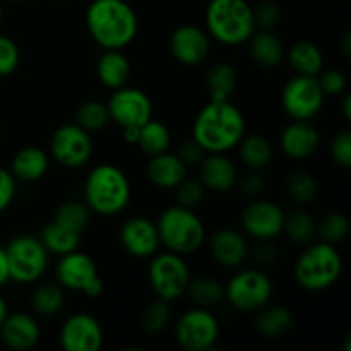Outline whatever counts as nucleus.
<instances>
[{
    "label": "nucleus",
    "mask_w": 351,
    "mask_h": 351,
    "mask_svg": "<svg viewBox=\"0 0 351 351\" xmlns=\"http://www.w3.org/2000/svg\"><path fill=\"white\" fill-rule=\"evenodd\" d=\"M137 137H139V127H125L123 129V139L130 144H137Z\"/></svg>",
    "instance_id": "52"
},
{
    "label": "nucleus",
    "mask_w": 351,
    "mask_h": 351,
    "mask_svg": "<svg viewBox=\"0 0 351 351\" xmlns=\"http://www.w3.org/2000/svg\"><path fill=\"white\" fill-rule=\"evenodd\" d=\"M243 232L256 240H274L283 233L285 211L280 204L256 199L243 208L240 216Z\"/></svg>",
    "instance_id": "14"
},
{
    "label": "nucleus",
    "mask_w": 351,
    "mask_h": 351,
    "mask_svg": "<svg viewBox=\"0 0 351 351\" xmlns=\"http://www.w3.org/2000/svg\"><path fill=\"white\" fill-rule=\"evenodd\" d=\"M65 305V290L60 285L40 283L31 295V308L40 317H53Z\"/></svg>",
    "instance_id": "30"
},
{
    "label": "nucleus",
    "mask_w": 351,
    "mask_h": 351,
    "mask_svg": "<svg viewBox=\"0 0 351 351\" xmlns=\"http://www.w3.org/2000/svg\"><path fill=\"white\" fill-rule=\"evenodd\" d=\"M132 187L122 168L101 163L93 168L84 182V201L99 216H115L129 206Z\"/></svg>",
    "instance_id": "3"
},
{
    "label": "nucleus",
    "mask_w": 351,
    "mask_h": 351,
    "mask_svg": "<svg viewBox=\"0 0 351 351\" xmlns=\"http://www.w3.org/2000/svg\"><path fill=\"white\" fill-rule=\"evenodd\" d=\"M21 60V51L16 41L0 34V77L10 75L17 69Z\"/></svg>",
    "instance_id": "43"
},
{
    "label": "nucleus",
    "mask_w": 351,
    "mask_h": 351,
    "mask_svg": "<svg viewBox=\"0 0 351 351\" xmlns=\"http://www.w3.org/2000/svg\"><path fill=\"white\" fill-rule=\"evenodd\" d=\"M239 86V74L228 62L215 64L206 75V88L209 99L213 101H228L235 95Z\"/></svg>",
    "instance_id": "28"
},
{
    "label": "nucleus",
    "mask_w": 351,
    "mask_h": 351,
    "mask_svg": "<svg viewBox=\"0 0 351 351\" xmlns=\"http://www.w3.org/2000/svg\"><path fill=\"white\" fill-rule=\"evenodd\" d=\"M317 81L321 84L322 93L326 96H339L346 91V77L338 69H322L317 75Z\"/></svg>",
    "instance_id": "44"
},
{
    "label": "nucleus",
    "mask_w": 351,
    "mask_h": 351,
    "mask_svg": "<svg viewBox=\"0 0 351 351\" xmlns=\"http://www.w3.org/2000/svg\"><path fill=\"white\" fill-rule=\"evenodd\" d=\"M249 53L254 64L261 69H276L283 62L287 50L273 31L261 29L249 38Z\"/></svg>",
    "instance_id": "24"
},
{
    "label": "nucleus",
    "mask_w": 351,
    "mask_h": 351,
    "mask_svg": "<svg viewBox=\"0 0 351 351\" xmlns=\"http://www.w3.org/2000/svg\"><path fill=\"white\" fill-rule=\"evenodd\" d=\"M350 232V223L343 213L339 211H331L321 219V223H317V228H315V235L326 243H331V245H338L343 240L348 237Z\"/></svg>",
    "instance_id": "40"
},
{
    "label": "nucleus",
    "mask_w": 351,
    "mask_h": 351,
    "mask_svg": "<svg viewBox=\"0 0 351 351\" xmlns=\"http://www.w3.org/2000/svg\"><path fill=\"white\" fill-rule=\"evenodd\" d=\"M110 122V113L106 108V103L98 99H89L84 101L75 112V123L88 130L89 134L99 132L105 129Z\"/></svg>",
    "instance_id": "37"
},
{
    "label": "nucleus",
    "mask_w": 351,
    "mask_h": 351,
    "mask_svg": "<svg viewBox=\"0 0 351 351\" xmlns=\"http://www.w3.org/2000/svg\"><path fill=\"white\" fill-rule=\"evenodd\" d=\"M237 184H239L240 191L245 195H249V197H256V195H259L264 189V180L263 177L257 173V170H252L250 173H247L245 177H242V180H239Z\"/></svg>",
    "instance_id": "49"
},
{
    "label": "nucleus",
    "mask_w": 351,
    "mask_h": 351,
    "mask_svg": "<svg viewBox=\"0 0 351 351\" xmlns=\"http://www.w3.org/2000/svg\"><path fill=\"white\" fill-rule=\"evenodd\" d=\"M17 191V180L12 171L0 167V213L5 211L14 202Z\"/></svg>",
    "instance_id": "46"
},
{
    "label": "nucleus",
    "mask_w": 351,
    "mask_h": 351,
    "mask_svg": "<svg viewBox=\"0 0 351 351\" xmlns=\"http://www.w3.org/2000/svg\"><path fill=\"white\" fill-rule=\"evenodd\" d=\"M146 173L154 187L161 191H173L187 177V165L178 158L177 153L165 151L151 156Z\"/></svg>",
    "instance_id": "23"
},
{
    "label": "nucleus",
    "mask_w": 351,
    "mask_h": 351,
    "mask_svg": "<svg viewBox=\"0 0 351 351\" xmlns=\"http://www.w3.org/2000/svg\"><path fill=\"white\" fill-rule=\"evenodd\" d=\"M343 274V259L336 245L307 243L293 266V278L307 291H324L335 287Z\"/></svg>",
    "instance_id": "5"
},
{
    "label": "nucleus",
    "mask_w": 351,
    "mask_h": 351,
    "mask_svg": "<svg viewBox=\"0 0 351 351\" xmlns=\"http://www.w3.org/2000/svg\"><path fill=\"white\" fill-rule=\"evenodd\" d=\"M50 154L65 168H81L91 160V134L77 123H65L55 129L50 137Z\"/></svg>",
    "instance_id": "12"
},
{
    "label": "nucleus",
    "mask_w": 351,
    "mask_h": 351,
    "mask_svg": "<svg viewBox=\"0 0 351 351\" xmlns=\"http://www.w3.org/2000/svg\"><path fill=\"white\" fill-rule=\"evenodd\" d=\"M0 339L9 350L29 351L40 343L41 328L36 319L26 312L7 314L0 326Z\"/></svg>",
    "instance_id": "21"
},
{
    "label": "nucleus",
    "mask_w": 351,
    "mask_h": 351,
    "mask_svg": "<svg viewBox=\"0 0 351 351\" xmlns=\"http://www.w3.org/2000/svg\"><path fill=\"white\" fill-rule=\"evenodd\" d=\"M177 154L189 168V167H199V163L204 160V156L208 153H206V151L202 149L194 139H191V141H185V143L182 144L180 149L177 151Z\"/></svg>",
    "instance_id": "48"
},
{
    "label": "nucleus",
    "mask_w": 351,
    "mask_h": 351,
    "mask_svg": "<svg viewBox=\"0 0 351 351\" xmlns=\"http://www.w3.org/2000/svg\"><path fill=\"white\" fill-rule=\"evenodd\" d=\"M175 338L185 351H208L219 339V322L208 308L194 307L177 321Z\"/></svg>",
    "instance_id": "11"
},
{
    "label": "nucleus",
    "mask_w": 351,
    "mask_h": 351,
    "mask_svg": "<svg viewBox=\"0 0 351 351\" xmlns=\"http://www.w3.org/2000/svg\"><path fill=\"white\" fill-rule=\"evenodd\" d=\"M2 17H3V10H2V5H0V23H2Z\"/></svg>",
    "instance_id": "56"
},
{
    "label": "nucleus",
    "mask_w": 351,
    "mask_h": 351,
    "mask_svg": "<svg viewBox=\"0 0 351 351\" xmlns=\"http://www.w3.org/2000/svg\"><path fill=\"white\" fill-rule=\"evenodd\" d=\"M247 122L239 106L232 101H213L197 113L192 125V139L206 153H228L239 146Z\"/></svg>",
    "instance_id": "1"
},
{
    "label": "nucleus",
    "mask_w": 351,
    "mask_h": 351,
    "mask_svg": "<svg viewBox=\"0 0 351 351\" xmlns=\"http://www.w3.org/2000/svg\"><path fill=\"white\" fill-rule=\"evenodd\" d=\"M206 31L226 47H239L256 33L254 7L247 0H209Z\"/></svg>",
    "instance_id": "4"
},
{
    "label": "nucleus",
    "mask_w": 351,
    "mask_h": 351,
    "mask_svg": "<svg viewBox=\"0 0 351 351\" xmlns=\"http://www.w3.org/2000/svg\"><path fill=\"white\" fill-rule=\"evenodd\" d=\"M50 156L36 146H27L17 151L12 158L10 171L21 182H36L47 175Z\"/></svg>",
    "instance_id": "25"
},
{
    "label": "nucleus",
    "mask_w": 351,
    "mask_h": 351,
    "mask_svg": "<svg viewBox=\"0 0 351 351\" xmlns=\"http://www.w3.org/2000/svg\"><path fill=\"white\" fill-rule=\"evenodd\" d=\"M103 291H105V283H103L101 278L98 276L88 285V288H86L82 293H84L86 297H89V298H98V297H101Z\"/></svg>",
    "instance_id": "51"
},
{
    "label": "nucleus",
    "mask_w": 351,
    "mask_h": 351,
    "mask_svg": "<svg viewBox=\"0 0 351 351\" xmlns=\"http://www.w3.org/2000/svg\"><path fill=\"white\" fill-rule=\"evenodd\" d=\"M343 51H345V55H350V33L345 34V41H343Z\"/></svg>",
    "instance_id": "55"
},
{
    "label": "nucleus",
    "mask_w": 351,
    "mask_h": 351,
    "mask_svg": "<svg viewBox=\"0 0 351 351\" xmlns=\"http://www.w3.org/2000/svg\"><path fill=\"white\" fill-rule=\"evenodd\" d=\"M293 314L283 305H264L259 308V315L256 319L257 331L266 338H281L293 328Z\"/></svg>",
    "instance_id": "29"
},
{
    "label": "nucleus",
    "mask_w": 351,
    "mask_h": 351,
    "mask_svg": "<svg viewBox=\"0 0 351 351\" xmlns=\"http://www.w3.org/2000/svg\"><path fill=\"white\" fill-rule=\"evenodd\" d=\"M208 31L194 24H182L170 34V51L175 60L187 67L202 64L209 55L211 40Z\"/></svg>",
    "instance_id": "16"
},
{
    "label": "nucleus",
    "mask_w": 351,
    "mask_h": 351,
    "mask_svg": "<svg viewBox=\"0 0 351 351\" xmlns=\"http://www.w3.org/2000/svg\"><path fill=\"white\" fill-rule=\"evenodd\" d=\"M86 26L103 50H122L136 40L139 21L125 0H93L86 10Z\"/></svg>",
    "instance_id": "2"
},
{
    "label": "nucleus",
    "mask_w": 351,
    "mask_h": 351,
    "mask_svg": "<svg viewBox=\"0 0 351 351\" xmlns=\"http://www.w3.org/2000/svg\"><path fill=\"white\" fill-rule=\"evenodd\" d=\"M10 281V271H9V259H7L5 249L0 247V288L5 287Z\"/></svg>",
    "instance_id": "50"
},
{
    "label": "nucleus",
    "mask_w": 351,
    "mask_h": 351,
    "mask_svg": "<svg viewBox=\"0 0 351 351\" xmlns=\"http://www.w3.org/2000/svg\"><path fill=\"white\" fill-rule=\"evenodd\" d=\"M156 228L161 245L178 256L195 254L206 242L204 221L194 209L180 204L165 209L158 218Z\"/></svg>",
    "instance_id": "6"
},
{
    "label": "nucleus",
    "mask_w": 351,
    "mask_h": 351,
    "mask_svg": "<svg viewBox=\"0 0 351 351\" xmlns=\"http://www.w3.org/2000/svg\"><path fill=\"white\" fill-rule=\"evenodd\" d=\"M120 243L129 256L151 259L161 247L156 223L144 216L129 218L120 226Z\"/></svg>",
    "instance_id": "17"
},
{
    "label": "nucleus",
    "mask_w": 351,
    "mask_h": 351,
    "mask_svg": "<svg viewBox=\"0 0 351 351\" xmlns=\"http://www.w3.org/2000/svg\"><path fill=\"white\" fill-rule=\"evenodd\" d=\"M9 259L10 281L19 285H31L41 280L47 273L50 252L45 249L43 242L33 235H19L5 247Z\"/></svg>",
    "instance_id": "8"
},
{
    "label": "nucleus",
    "mask_w": 351,
    "mask_h": 351,
    "mask_svg": "<svg viewBox=\"0 0 351 351\" xmlns=\"http://www.w3.org/2000/svg\"><path fill=\"white\" fill-rule=\"evenodd\" d=\"M341 106H343V117H345L346 122H350V119H351V98H350V95H345Z\"/></svg>",
    "instance_id": "53"
},
{
    "label": "nucleus",
    "mask_w": 351,
    "mask_h": 351,
    "mask_svg": "<svg viewBox=\"0 0 351 351\" xmlns=\"http://www.w3.org/2000/svg\"><path fill=\"white\" fill-rule=\"evenodd\" d=\"M99 82L108 89H119L129 82L132 67L125 55L120 50H105L96 65Z\"/></svg>",
    "instance_id": "26"
},
{
    "label": "nucleus",
    "mask_w": 351,
    "mask_h": 351,
    "mask_svg": "<svg viewBox=\"0 0 351 351\" xmlns=\"http://www.w3.org/2000/svg\"><path fill=\"white\" fill-rule=\"evenodd\" d=\"M285 57L288 58L295 74L319 75V72L324 69V55H322L321 48L312 41H297L288 48Z\"/></svg>",
    "instance_id": "27"
},
{
    "label": "nucleus",
    "mask_w": 351,
    "mask_h": 351,
    "mask_svg": "<svg viewBox=\"0 0 351 351\" xmlns=\"http://www.w3.org/2000/svg\"><path fill=\"white\" fill-rule=\"evenodd\" d=\"M98 267L96 263L84 252L72 250V252L60 256L57 267H55V278L57 283L64 290L84 291L88 285L95 278H98Z\"/></svg>",
    "instance_id": "18"
},
{
    "label": "nucleus",
    "mask_w": 351,
    "mask_h": 351,
    "mask_svg": "<svg viewBox=\"0 0 351 351\" xmlns=\"http://www.w3.org/2000/svg\"><path fill=\"white\" fill-rule=\"evenodd\" d=\"M147 280L154 295L171 304L187 293L189 283L192 280L191 267L184 256H178L170 250L154 254L147 269Z\"/></svg>",
    "instance_id": "7"
},
{
    "label": "nucleus",
    "mask_w": 351,
    "mask_h": 351,
    "mask_svg": "<svg viewBox=\"0 0 351 351\" xmlns=\"http://www.w3.org/2000/svg\"><path fill=\"white\" fill-rule=\"evenodd\" d=\"M332 161L341 168L351 167V134L350 130H341L336 134L332 139L331 147H329Z\"/></svg>",
    "instance_id": "45"
},
{
    "label": "nucleus",
    "mask_w": 351,
    "mask_h": 351,
    "mask_svg": "<svg viewBox=\"0 0 351 351\" xmlns=\"http://www.w3.org/2000/svg\"><path fill=\"white\" fill-rule=\"evenodd\" d=\"M40 240L50 254L64 256V254L79 249V245H81V233L72 232V230L51 221L41 230Z\"/></svg>",
    "instance_id": "32"
},
{
    "label": "nucleus",
    "mask_w": 351,
    "mask_h": 351,
    "mask_svg": "<svg viewBox=\"0 0 351 351\" xmlns=\"http://www.w3.org/2000/svg\"><path fill=\"white\" fill-rule=\"evenodd\" d=\"M185 295H189L195 307L211 308L225 298V287L211 276L192 278Z\"/></svg>",
    "instance_id": "34"
},
{
    "label": "nucleus",
    "mask_w": 351,
    "mask_h": 351,
    "mask_svg": "<svg viewBox=\"0 0 351 351\" xmlns=\"http://www.w3.org/2000/svg\"><path fill=\"white\" fill-rule=\"evenodd\" d=\"M199 180L206 191L225 194L239 182V171L226 153H208L199 163Z\"/></svg>",
    "instance_id": "22"
},
{
    "label": "nucleus",
    "mask_w": 351,
    "mask_h": 351,
    "mask_svg": "<svg viewBox=\"0 0 351 351\" xmlns=\"http://www.w3.org/2000/svg\"><path fill=\"white\" fill-rule=\"evenodd\" d=\"M7 314H9V308H7L5 300H3L2 295H0V326H2V322L5 321Z\"/></svg>",
    "instance_id": "54"
},
{
    "label": "nucleus",
    "mask_w": 351,
    "mask_h": 351,
    "mask_svg": "<svg viewBox=\"0 0 351 351\" xmlns=\"http://www.w3.org/2000/svg\"><path fill=\"white\" fill-rule=\"evenodd\" d=\"M252 256L259 266H271L280 257V250L274 245L273 240H259L256 249L252 250Z\"/></svg>",
    "instance_id": "47"
},
{
    "label": "nucleus",
    "mask_w": 351,
    "mask_h": 351,
    "mask_svg": "<svg viewBox=\"0 0 351 351\" xmlns=\"http://www.w3.org/2000/svg\"><path fill=\"white\" fill-rule=\"evenodd\" d=\"M175 195H177V204L185 206V208H197L206 195V187L199 178H189L185 177L177 187L173 189Z\"/></svg>",
    "instance_id": "41"
},
{
    "label": "nucleus",
    "mask_w": 351,
    "mask_h": 351,
    "mask_svg": "<svg viewBox=\"0 0 351 351\" xmlns=\"http://www.w3.org/2000/svg\"><path fill=\"white\" fill-rule=\"evenodd\" d=\"M137 146L143 153L149 154V156L165 153L171 146L170 129L158 120H147L144 125L139 127Z\"/></svg>",
    "instance_id": "33"
},
{
    "label": "nucleus",
    "mask_w": 351,
    "mask_h": 351,
    "mask_svg": "<svg viewBox=\"0 0 351 351\" xmlns=\"http://www.w3.org/2000/svg\"><path fill=\"white\" fill-rule=\"evenodd\" d=\"M317 75L295 74L281 89V106L291 120H312L324 105Z\"/></svg>",
    "instance_id": "10"
},
{
    "label": "nucleus",
    "mask_w": 351,
    "mask_h": 351,
    "mask_svg": "<svg viewBox=\"0 0 351 351\" xmlns=\"http://www.w3.org/2000/svg\"><path fill=\"white\" fill-rule=\"evenodd\" d=\"M9 2H23V0H9Z\"/></svg>",
    "instance_id": "57"
},
{
    "label": "nucleus",
    "mask_w": 351,
    "mask_h": 351,
    "mask_svg": "<svg viewBox=\"0 0 351 351\" xmlns=\"http://www.w3.org/2000/svg\"><path fill=\"white\" fill-rule=\"evenodd\" d=\"M321 146V134L311 120H291L280 136V147L291 160H307Z\"/></svg>",
    "instance_id": "20"
},
{
    "label": "nucleus",
    "mask_w": 351,
    "mask_h": 351,
    "mask_svg": "<svg viewBox=\"0 0 351 351\" xmlns=\"http://www.w3.org/2000/svg\"><path fill=\"white\" fill-rule=\"evenodd\" d=\"M317 223L305 209H293L285 213L283 233L297 245H307L314 240Z\"/></svg>",
    "instance_id": "35"
},
{
    "label": "nucleus",
    "mask_w": 351,
    "mask_h": 351,
    "mask_svg": "<svg viewBox=\"0 0 351 351\" xmlns=\"http://www.w3.org/2000/svg\"><path fill=\"white\" fill-rule=\"evenodd\" d=\"M171 321V311L170 302H165L161 298L149 302L146 307L143 308L139 317L141 328L149 335H158V332L165 331Z\"/></svg>",
    "instance_id": "39"
},
{
    "label": "nucleus",
    "mask_w": 351,
    "mask_h": 351,
    "mask_svg": "<svg viewBox=\"0 0 351 351\" xmlns=\"http://www.w3.org/2000/svg\"><path fill=\"white\" fill-rule=\"evenodd\" d=\"M209 254L219 266L237 269L249 257V243L242 232L233 228H219L209 237Z\"/></svg>",
    "instance_id": "19"
},
{
    "label": "nucleus",
    "mask_w": 351,
    "mask_h": 351,
    "mask_svg": "<svg viewBox=\"0 0 351 351\" xmlns=\"http://www.w3.org/2000/svg\"><path fill=\"white\" fill-rule=\"evenodd\" d=\"M110 113V122H115L122 129L125 127H141L153 119V103L149 96L137 88L122 86L113 89L112 96L106 101Z\"/></svg>",
    "instance_id": "13"
},
{
    "label": "nucleus",
    "mask_w": 351,
    "mask_h": 351,
    "mask_svg": "<svg viewBox=\"0 0 351 351\" xmlns=\"http://www.w3.org/2000/svg\"><path fill=\"white\" fill-rule=\"evenodd\" d=\"M317 180L312 173L305 170L291 171L287 178V192L291 201L300 206H307L317 197Z\"/></svg>",
    "instance_id": "36"
},
{
    "label": "nucleus",
    "mask_w": 351,
    "mask_h": 351,
    "mask_svg": "<svg viewBox=\"0 0 351 351\" xmlns=\"http://www.w3.org/2000/svg\"><path fill=\"white\" fill-rule=\"evenodd\" d=\"M237 147L242 161L250 170H264L273 161V146L266 137L259 134H250V136L245 134Z\"/></svg>",
    "instance_id": "31"
},
{
    "label": "nucleus",
    "mask_w": 351,
    "mask_h": 351,
    "mask_svg": "<svg viewBox=\"0 0 351 351\" xmlns=\"http://www.w3.org/2000/svg\"><path fill=\"white\" fill-rule=\"evenodd\" d=\"M273 280L263 269L237 271L225 287V298L233 308L256 312L267 305L273 297Z\"/></svg>",
    "instance_id": "9"
},
{
    "label": "nucleus",
    "mask_w": 351,
    "mask_h": 351,
    "mask_svg": "<svg viewBox=\"0 0 351 351\" xmlns=\"http://www.w3.org/2000/svg\"><path fill=\"white\" fill-rule=\"evenodd\" d=\"M89 216H91V209L86 206V202L67 201L58 206L53 215V221L72 232L82 233L88 226Z\"/></svg>",
    "instance_id": "38"
},
{
    "label": "nucleus",
    "mask_w": 351,
    "mask_h": 351,
    "mask_svg": "<svg viewBox=\"0 0 351 351\" xmlns=\"http://www.w3.org/2000/svg\"><path fill=\"white\" fill-rule=\"evenodd\" d=\"M58 339L65 351H98L101 350L105 335L98 319L91 314L77 312L65 319Z\"/></svg>",
    "instance_id": "15"
},
{
    "label": "nucleus",
    "mask_w": 351,
    "mask_h": 351,
    "mask_svg": "<svg viewBox=\"0 0 351 351\" xmlns=\"http://www.w3.org/2000/svg\"><path fill=\"white\" fill-rule=\"evenodd\" d=\"M281 19H283V9L276 2L266 0L254 7V21H256V27L259 29L273 31L274 27L280 26Z\"/></svg>",
    "instance_id": "42"
}]
</instances>
